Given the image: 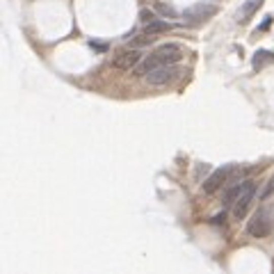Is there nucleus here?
Instances as JSON below:
<instances>
[{
	"label": "nucleus",
	"instance_id": "12",
	"mask_svg": "<svg viewBox=\"0 0 274 274\" xmlns=\"http://www.w3.org/2000/svg\"><path fill=\"white\" fill-rule=\"evenodd\" d=\"M240 187H242V183H235V185H233L231 190L226 192V201H224V203H226V206H233V201L237 199V192H240Z\"/></svg>",
	"mask_w": 274,
	"mask_h": 274
},
{
	"label": "nucleus",
	"instance_id": "2",
	"mask_svg": "<svg viewBox=\"0 0 274 274\" xmlns=\"http://www.w3.org/2000/svg\"><path fill=\"white\" fill-rule=\"evenodd\" d=\"M242 174H245V169H240L237 164H224V167L215 169L210 174V178L203 183V192L206 194H215L217 190L226 187L228 183H235L237 178H242Z\"/></svg>",
	"mask_w": 274,
	"mask_h": 274
},
{
	"label": "nucleus",
	"instance_id": "14",
	"mask_svg": "<svg viewBox=\"0 0 274 274\" xmlns=\"http://www.w3.org/2000/svg\"><path fill=\"white\" fill-rule=\"evenodd\" d=\"M140 18H142V23H149V21H153V18H155V14L151 12V9H142Z\"/></svg>",
	"mask_w": 274,
	"mask_h": 274
},
{
	"label": "nucleus",
	"instance_id": "15",
	"mask_svg": "<svg viewBox=\"0 0 274 274\" xmlns=\"http://www.w3.org/2000/svg\"><path fill=\"white\" fill-rule=\"evenodd\" d=\"M274 192V176L269 178V183H267V187H265V192H263V196H269Z\"/></svg>",
	"mask_w": 274,
	"mask_h": 274
},
{
	"label": "nucleus",
	"instance_id": "4",
	"mask_svg": "<svg viewBox=\"0 0 274 274\" xmlns=\"http://www.w3.org/2000/svg\"><path fill=\"white\" fill-rule=\"evenodd\" d=\"M217 12H219L217 5L196 3V5H192V7H187L185 12H183V18H185L187 25H201V23H206L208 18H213Z\"/></svg>",
	"mask_w": 274,
	"mask_h": 274
},
{
	"label": "nucleus",
	"instance_id": "10",
	"mask_svg": "<svg viewBox=\"0 0 274 274\" xmlns=\"http://www.w3.org/2000/svg\"><path fill=\"white\" fill-rule=\"evenodd\" d=\"M274 62V53H269V50H258L254 57V66L256 68H263L265 64H272Z\"/></svg>",
	"mask_w": 274,
	"mask_h": 274
},
{
	"label": "nucleus",
	"instance_id": "9",
	"mask_svg": "<svg viewBox=\"0 0 274 274\" xmlns=\"http://www.w3.org/2000/svg\"><path fill=\"white\" fill-rule=\"evenodd\" d=\"M263 7V0H247L245 5H242V9H240V21L245 23V21H249L251 16H254L258 9Z\"/></svg>",
	"mask_w": 274,
	"mask_h": 274
},
{
	"label": "nucleus",
	"instance_id": "5",
	"mask_svg": "<svg viewBox=\"0 0 274 274\" xmlns=\"http://www.w3.org/2000/svg\"><path fill=\"white\" fill-rule=\"evenodd\" d=\"M256 194V183L254 181H245L240 187V192H237V199L233 201V217L235 219H242L247 215V208H249L251 199H254Z\"/></svg>",
	"mask_w": 274,
	"mask_h": 274
},
{
	"label": "nucleus",
	"instance_id": "7",
	"mask_svg": "<svg viewBox=\"0 0 274 274\" xmlns=\"http://www.w3.org/2000/svg\"><path fill=\"white\" fill-rule=\"evenodd\" d=\"M140 59H142V53H140L137 48H123V50H119V53L114 55L112 64H114V68H121V71H130V68H137Z\"/></svg>",
	"mask_w": 274,
	"mask_h": 274
},
{
	"label": "nucleus",
	"instance_id": "3",
	"mask_svg": "<svg viewBox=\"0 0 274 274\" xmlns=\"http://www.w3.org/2000/svg\"><path fill=\"white\" fill-rule=\"evenodd\" d=\"M272 228H274V213L267 206L258 208L251 215L249 222H247V233H249L251 237H267L269 233H272Z\"/></svg>",
	"mask_w": 274,
	"mask_h": 274
},
{
	"label": "nucleus",
	"instance_id": "8",
	"mask_svg": "<svg viewBox=\"0 0 274 274\" xmlns=\"http://www.w3.org/2000/svg\"><path fill=\"white\" fill-rule=\"evenodd\" d=\"M172 27H174L172 23L162 21V18H153V21L144 23V32L146 35H151V37H158V35H162V32H169Z\"/></svg>",
	"mask_w": 274,
	"mask_h": 274
},
{
	"label": "nucleus",
	"instance_id": "6",
	"mask_svg": "<svg viewBox=\"0 0 274 274\" xmlns=\"http://www.w3.org/2000/svg\"><path fill=\"white\" fill-rule=\"evenodd\" d=\"M181 73H183V71L176 66V64H162V66H158V68H153V71H149L144 78H146V82H149V85H167V82L176 80Z\"/></svg>",
	"mask_w": 274,
	"mask_h": 274
},
{
	"label": "nucleus",
	"instance_id": "1",
	"mask_svg": "<svg viewBox=\"0 0 274 274\" xmlns=\"http://www.w3.org/2000/svg\"><path fill=\"white\" fill-rule=\"evenodd\" d=\"M183 55H185V50H183L181 44H164V46H160V48H155L153 53L144 59V62L137 64V76H146L149 71L162 66V64H178L183 59Z\"/></svg>",
	"mask_w": 274,
	"mask_h": 274
},
{
	"label": "nucleus",
	"instance_id": "13",
	"mask_svg": "<svg viewBox=\"0 0 274 274\" xmlns=\"http://www.w3.org/2000/svg\"><path fill=\"white\" fill-rule=\"evenodd\" d=\"M153 39H155V37H151V35H146V32H144L142 37H137V39L132 41V46H135V48H137V46H146V44H151Z\"/></svg>",
	"mask_w": 274,
	"mask_h": 274
},
{
	"label": "nucleus",
	"instance_id": "16",
	"mask_svg": "<svg viewBox=\"0 0 274 274\" xmlns=\"http://www.w3.org/2000/svg\"><path fill=\"white\" fill-rule=\"evenodd\" d=\"M269 23H272V16H267V18H265V23L258 27V30H260V32H263V30H267V27H269Z\"/></svg>",
	"mask_w": 274,
	"mask_h": 274
},
{
	"label": "nucleus",
	"instance_id": "11",
	"mask_svg": "<svg viewBox=\"0 0 274 274\" xmlns=\"http://www.w3.org/2000/svg\"><path fill=\"white\" fill-rule=\"evenodd\" d=\"M155 9H158L160 14H164V16H169V18H176L178 16L176 9H174L172 5H167V3H155Z\"/></svg>",
	"mask_w": 274,
	"mask_h": 274
}]
</instances>
